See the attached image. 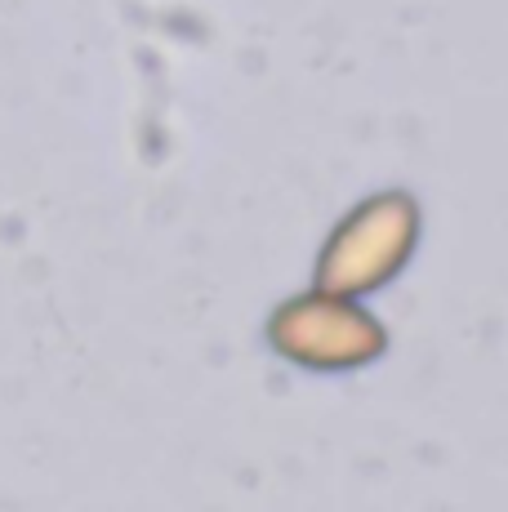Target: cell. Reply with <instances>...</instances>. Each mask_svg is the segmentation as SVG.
Masks as SVG:
<instances>
[{
	"label": "cell",
	"instance_id": "6da1fadb",
	"mask_svg": "<svg viewBox=\"0 0 508 512\" xmlns=\"http://www.w3.org/2000/svg\"><path fill=\"white\" fill-rule=\"evenodd\" d=\"M419 241V205L410 192L366 196L357 210L344 214L317 259V290L357 299L379 290L402 272Z\"/></svg>",
	"mask_w": 508,
	"mask_h": 512
},
{
	"label": "cell",
	"instance_id": "7a4b0ae2",
	"mask_svg": "<svg viewBox=\"0 0 508 512\" xmlns=\"http://www.w3.org/2000/svg\"><path fill=\"white\" fill-rule=\"evenodd\" d=\"M272 348L308 370H357L384 357L388 330L357 299L330 290H308L286 299L268 321Z\"/></svg>",
	"mask_w": 508,
	"mask_h": 512
}]
</instances>
